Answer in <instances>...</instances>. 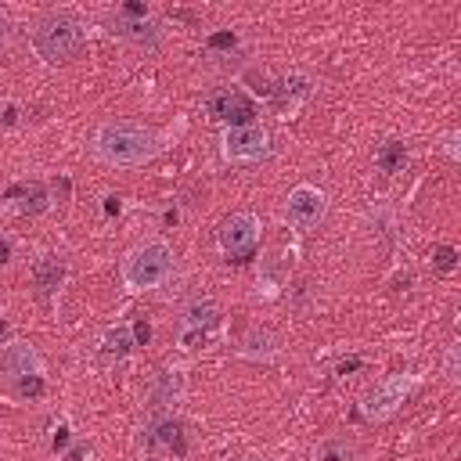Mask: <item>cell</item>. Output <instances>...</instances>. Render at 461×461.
I'll return each mask as SVG.
<instances>
[{
	"label": "cell",
	"mask_w": 461,
	"mask_h": 461,
	"mask_svg": "<svg viewBox=\"0 0 461 461\" xmlns=\"http://www.w3.org/2000/svg\"><path fill=\"white\" fill-rule=\"evenodd\" d=\"M173 267H176V256H173V245L166 238H148V241H137L122 263H119V277L126 285V292H151V288H162L169 277H173Z\"/></svg>",
	"instance_id": "cell-2"
},
{
	"label": "cell",
	"mask_w": 461,
	"mask_h": 461,
	"mask_svg": "<svg viewBox=\"0 0 461 461\" xmlns=\"http://www.w3.org/2000/svg\"><path fill=\"white\" fill-rule=\"evenodd\" d=\"M184 389H187L184 367H162V371L155 375V382H151V403H155L158 411H169L173 403L184 400Z\"/></svg>",
	"instance_id": "cell-13"
},
{
	"label": "cell",
	"mask_w": 461,
	"mask_h": 461,
	"mask_svg": "<svg viewBox=\"0 0 461 461\" xmlns=\"http://www.w3.org/2000/svg\"><path fill=\"white\" fill-rule=\"evenodd\" d=\"M375 166H378V173H385V176L403 173V169H407V144H403V140H385V144H378Z\"/></svg>",
	"instance_id": "cell-18"
},
{
	"label": "cell",
	"mask_w": 461,
	"mask_h": 461,
	"mask_svg": "<svg viewBox=\"0 0 461 461\" xmlns=\"http://www.w3.org/2000/svg\"><path fill=\"white\" fill-rule=\"evenodd\" d=\"M90 454H94V450H90L86 443H76V447L68 450V461H90Z\"/></svg>",
	"instance_id": "cell-24"
},
{
	"label": "cell",
	"mask_w": 461,
	"mask_h": 461,
	"mask_svg": "<svg viewBox=\"0 0 461 461\" xmlns=\"http://www.w3.org/2000/svg\"><path fill=\"white\" fill-rule=\"evenodd\" d=\"M443 151H447L450 158H457V133H454V130L443 137Z\"/></svg>",
	"instance_id": "cell-25"
},
{
	"label": "cell",
	"mask_w": 461,
	"mask_h": 461,
	"mask_svg": "<svg viewBox=\"0 0 461 461\" xmlns=\"http://www.w3.org/2000/svg\"><path fill=\"white\" fill-rule=\"evenodd\" d=\"M7 259H11V241L0 238V263H7Z\"/></svg>",
	"instance_id": "cell-28"
},
{
	"label": "cell",
	"mask_w": 461,
	"mask_h": 461,
	"mask_svg": "<svg viewBox=\"0 0 461 461\" xmlns=\"http://www.w3.org/2000/svg\"><path fill=\"white\" fill-rule=\"evenodd\" d=\"M209 119L227 122V126H245V122H252V101H249L238 86L216 90V94L209 97Z\"/></svg>",
	"instance_id": "cell-12"
},
{
	"label": "cell",
	"mask_w": 461,
	"mask_h": 461,
	"mask_svg": "<svg viewBox=\"0 0 461 461\" xmlns=\"http://www.w3.org/2000/svg\"><path fill=\"white\" fill-rule=\"evenodd\" d=\"M310 94H313V79H310L306 72H288V76H281L277 86H274V97H270L274 115H277V119H295L299 108L310 101Z\"/></svg>",
	"instance_id": "cell-11"
},
{
	"label": "cell",
	"mask_w": 461,
	"mask_h": 461,
	"mask_svg": "<svg viewBox=\"0 0 461 461\" xmlns=\"http://www.w3.org/2000/svg\"><path fill=\"white\" fill-rule=\"evenodd\" d=\"M83 40H86V29L72 14H61V11H50V14L36 18L32 29H29V43H32V50L43 65L72 61L83 50Z\"/></svg>",
	"instance_id": "cell-3"
},
{
	"label": "cell",
	"mask_w": 461,
	"mask_h": 461,
	"mask_svg": "<svg viewBox=\"0 0 461 461\" xmlns=\"http://www.w3.org/2000/svg\"><path fill=\"white\" fill-rule=\"evenodd\" d=\"M454 263H457V252H454L450 245H436V249H432V267H436L439 274H450Z\"/></svg>",
	"instance_id": "cell-22"
},
{
	"label": "cell",
	"mask_w": 461,
	"mask_h": 461,
	"mask_svg": "<svg viewBox=\"0 0 461 461\" xmlns=\"http://www.w3.org/2000/svg\"><path fill=\"white\" fill-rule=\"evenodd\" d=\"M447 375L457 378V346H450V353H447Z\"/></svg>",
	"instance_id": "cell-26"
},
{
	"label": "cell",
	"mask_w": 461,
	"mask_h": 461,
	"mask_svg": "<svg viewBox=\"0 0 461 461\" xmlns=\"http://www.w3.org/2000/svg\"><path fill=\"white\" fill-rule=\"evenodd\" d=\"M7 36H11V22H7V14H0V47L7 43Z\"/></svg>",
	"instance_id": "cell-27"
},
{
	"label": "cell",
	"mask_w": 461,
	"mask_h": 461,
	"mask_svg": "<svg viewBox=\"0 0 461 461\" xmlns=\"http://www.w3.org/2000/svg\"><path fill=\"white\" fill-rule=\"evenodd\" d=\"M270 155V133L259 122H245V126H223L220 133V158L245 166V162H263Z\"/></svg>",
	"instance_id": "cell-6"
},
{
	"label": "cell",
	"mask_w": 461,
	"mask_h": 461,
	"mask_svg": "<svg viewBox=\"0 0 461 461\" xmlns=\"http://www.w3.org/2000/svg\"><path fill=\"white\" fill-rule=\"evenodd\" d=\"M90 151L104 166L137 169V166H148L162 151V137L137 122H101L90 140Z\"/></svg>",
	"instance_id": "cell-1"
},
{
	"label": "cell",
	"mask_w": 461,
	"mask_h": 461,
	"mask_svg": "<svg viewBox=\"0 0 461 461\" xmlns=\"http://www.w3.org/2000/svg\"><path fill=\"white\" fill-rule=\"evenodd\" d=\"M277 339L270 335V331H263V328H252V331H245L241 335V342H238V353L245 357V360H270V357H277Z\"/></svg>",
	"instance_id": "cell-17"
},
{
	"label": "cell",
	"mask_w": 461,
	"mask_h": 461,
	"mask_svg": "<svg viewBox=\"0 0 461 461\" xmlns=\"http://www.w3.org/2000/svg\"><path fill=\"white\" fill-rule=\"evenodd\" d=\"M245 83H252V86H249V94L267 97V101L274 97V86H277V79H270L263 68H259V72H256V68H252V72H245Z\"/></svg>",
	"instance_id": "cell-21"
},
{
	"label": "cell",
	"mask_w": 461,
	"mask_h": 461,
	"mask_svg": "<svg viewBox=\"0 0 461 461\" xmlns=\"http://www.w3.org/2000/svg\"><path fill=\"white\" fill-rule=\"evenodd\" d=\"M310 461H360V454H357V443L346 432H331V436H321L313 443Z\"/></svg>",
	"instance_id": "cell-16"
},
{
	"label": "cell",
	"mask_w": 461,
	"mask_h": 461,
	"mask_svg": "<svg viewBox=\"0 0 461 461\" xmlns=\"http://www.w3.org/2000/svg\"><path fill=\"white\" fill-rule=\"evenodd\" d=\"M285 223L295 227V230H313L324 216H328V194L317 187V184H295L285 198V209H281Z\"/></svg>",
	"instance_id": "cell-8"
},
{
	"label": "cell",
	"mask_w": 461,
	"mask_h": 461,
	"mask_svg": "<svg viewBox=\"0 0 461 461\" xmlns=\"http://www.w3.org/2000/svg\"><path fill=\"white\" fill-rule=\"evenodd\" d=\"M418 385H421V375H414V371H396V375L382 378V382L360 400V414H364L367 421H389V418L407 403V396H411Z\"/></svg>",
	"instance_id": "cell-5"
},
{
	"label": "cell",
	"mask_w": 461,
	"mask_h": 461,
	"mask_svg": "<svg viewBox=\"0 0 461 461\" xmlns=\"http://www.w3.org/2000/svg\"><path fill=\"white\" fill-rule=\"evenodd\" d=\"M112 32H115L119 40H126V43L140 47V50H155V47H158V25H155V18L133 22V18H119V14H115Z\"/></svg>",
	"instance_id": "cell-14"
},
{
	"label": "cell",
	"mask_w": 461,
	"mask_h": 461,
	"mask_svg": "<svg viewBox=\"0 0 461 461\" xmlns=\"http://www.w3.org/2000/svg\"><path fill=\"white\" fill-rule=\"evenodd\" d=\"M43 209H50V194H47V184H22L18 187V198H14V212H29V216H36V212H43Z\"/></svg>",
	"instance_id": "cell-19"
},
{
	"label": "cell",
	"mask_w": 461,
	"mask_h": 461,
	"mask_svg": "<svg viewBox=\"0 0 461 461\" xmlns=\"http://www.w3.org/2000/svg\"><path fill=\"white\" fill-rule=\"evenodd\" d=\"M47 364L40 357V349L25 339H7L0 342V378L4 382H25V378H43Z\"/></svg>",
	"instance_id": "cell-9"
},
{
	"label": "cell",
	"mask_w": 461,
	"mask_h": 461,
	"mask_svg": "<svg viewBox=\"0 0 461 461\" xmlns=\"http://www.w3.org/2000/svg\"><path fill=\"white\" fill-rule=\"evenodd\" d=\"M32 281L40 292H58V285L65 281V263L54 259V256H43L32 263Z\"/></svg>",
	"instance_id": "cell-20"
},
{
	"label": "cell",
	"mask_w": 461,
	"mask_h": 461,
	"mask_svg": "<svg viewBox=\"0 0 461 461\" xmlns=\"http://www.w3.org/2000/svg\"><path fill=\"white\" fill-rule=\"evenodd\" d=\"M14 122H18V104H4V108H0V126L11 130Z\"/></svg>",
	"instance_id": "cell-23"
},
{
	"label": "cell",
	"mask_w": 461,
	"mask_h": 461,
	"mask_svg": "<svg viewBox=\"0 0 461 461\" xmlns=\"http://www.w3.org/2000/svg\"><path fill=\"white\" fill-rule=\"evenodd\" d=\"M140 450L151 454V457H162V454H173L180 447V421L169 414V411H158L144 421L140 429Z\"/></svg>",
	"instance_id": "cell-10"
},
{
	"label": "cell",
	"mask_w": 461,
	"mask_h": 461,
	"mask_svg": "<svg viewBox=\"0 0 461 461\" xmlns=\"http://www.w3.org/2000/svg\"><path fill=\"white\" fill-rule=\"evenodd\" d=\"M259 234H263V220L256 212L241 209V212H230L216 227V249L227 259H241V256H249L259 245Z\"/></svg>",
	"instance_id": "cell-7"
},
{
	"label": "cell",
	"mask_w": 461,
	"mask_h": 461,
	"mask_svg": "<svg viewBox=\"0 0 461 461\" xmlns=\"http://www.w3.org/2000/svg\"><path fill=\"white\" fill-rule=\"evenodd\" d=\"M133 346H137V339H133V324L130 321H115V324H108L101 331V353L108 360H115V364L126 360L133 353Z\"/></svg>",
	"instance_id": "cell-15"
},
{
	"label": "cell",
	"mask_w": 461,
	"mask_h": 461,
	"mask_svg": "<svg viewBox=\"0 0 461 461\" xmlns=\"http://www.w3.org/2000/svg\"><path fill=\"white\" fill-rule=\"evenodd\" d=\"M223 328V306L209 295H198L191 299L184 310H180V339L176 346L180 349H202L216 339V331Z\"/></svg>",
	"instance_id": "cell-4"
}]
</instances>
